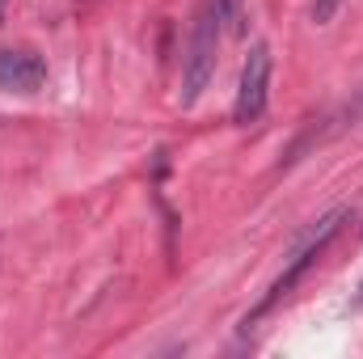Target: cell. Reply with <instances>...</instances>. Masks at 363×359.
I'll return each mask as SVG.
<instances>
[{"label": "cell", "instance_id": "2", "mask_svg": "<svg viewBox=\"0 0 363 359\" xmlns=\"http://www.w3.org/2000/svg\"><path fill=\"white\" fill-rule=\"evenodd\" d=\"M267 85H271V47L267 43H254L250 47V60L241 68L237 106H233V118L241 127H250V123H258L267 114Z\"/></svg>", "mask_w": 363, "mask_h": 359}, {"label": "cell", "instance_id": "5", "mask_svg": "<svg viewBox=\"0 0 363 359\" xmlns=\"http://www.w3.org/2000/svg\"><path fill=\"white\" fill-rule=\"evenodd\" d=\"M338 4H342V0H313V21H317V26H325V21H334V13H338Z\"/></svg>", "mask_w": 363, "mask_h": 359}, {"label": "cell", "instance_id": "3", "mask_svg": "<svg viewBox=\"0 0 363 359\" xmlns=\"http://www.w3.org/2000/svg\"><path fill=\"white\" fill-rule=\"evenodd\" d=\"M47 81V64L34 51H0V89L4 93H38Z\"/></svg>", "mask_w": 363, "mask_h": 359}, {"label": "cell", "instance_id": "6", "mask_svg": "<svg viewBox=\"0 0 363 359\" xmlns=\"http://www.w3.org/2000/svg\"><path fill=\"white\" fill-rule=\"evenodd\" d=\"M0 21H4V0H0Z\"/></svg>", "mask_w": 363, "mask_h": 359}, {"label": "cell", "instance_id": "4", "mask_svg": "<svg viewBox=\"0 0 363 359\" xmlns=\"http://www.w3.org/2000/svg\"><path fill=\"white\" fill-rule=\"evenodd\" d=\"M216 17L228 26V34H245V0H211Z\"/></svg>", "mask_w": 363, "mask_h": 359}, {"label": "cell", "instance_id": "1", "mask_svg": "<svg viewBox=\"0 0 363 359\" xmlns=\"http://www.w3.org/2000/svg\"><path fill=\"white\" fill-rule=\"evenodd\" d=\"M216 4L207 0L199 9V21H194V38H190V55H186V81H182V106L190 110L207 85L216 77Z\"/></svg>", "mask_w": 363, "mask_h": 359}]
</instances>
